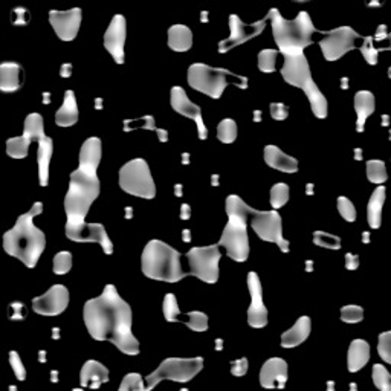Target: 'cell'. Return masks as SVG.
<instances>
[{
  "label": "cell",
  "instance_id": "cell-1",
  "mask_svg": "<svg viewBox=\"0 0 391 391\" xmlns=\"http://www.w3.org/2000/svg\"><path fill=\"white\" fill-rule=\"evenodd\" d=\"M83 320L94 340L111 341L129 356L139 354V342L132 332V307L113 285H107L101 295L86 302Z\"/></svg>",
  "mask_w": 391,
  "mask_h": 391
},
{
  "label": "cell",
  "instance_id": "cell-2",
  "mask_svg": "<svg viewBox=\"0 0 391 391\" xmlns=\"http://www.w3.org/2000/svg\"><path fill=\"white\" fill-rule=\"evenodd\" d=\"M101 139L89 138L81 145L80 166L70 175L69 190L65 197V211L68 216L66 237L75 242L77 235L86 226L89 208L99 196V179L97 170L101 162Z\"/></svg>",
  "mask_w": 391,
  "mask_h": 391
},
{
  "label": "cell",
  "instance_id": "cell-3",
  "mask_svg": "<svg viewBox=\"0 0 391 391\" xmlns=\"http://www.w3.org/2000/svg\"><path fill=\"white\" fill-rule=\"evenodd\" d=\"M43 213V204L35 202L28 213L19 216L14 228L4 235V249L10 256L19 259L25 266L34 268L46 248V237L34 225L35 216Z\"/></svg>",
  "mask_w": 391,
  "mask_h": 391
},
{
  "label": "cell",
  "instance_id": "cell-4",
  "mask_svg": "<svg viewBox=\"0 0 391 391\" xmlns=\"http://www.w3.org/2000/svg\"><path fill=\"white\" fill-rule=\"evenodd\" d=\"M226 214L228 223L222 232L219 247H223L228 252V257L234 261H247L249 257V239L247 231V222L254 208L239 196L231 194L226 197Z\"/></svg>",
  "mask_w": 391,
  "mask_h": 391
},
{
  "label": "cell",
  "instance_id": "cell-5",
  "mask_svg": "<svg viewBox=\"0 0 391 391\" xmlns=\"http://www.w3.org/2000/svg\"><path fill=\"white\" fill-rule=\"evenodd\" d=\"M266 19L272 23V34L281 54L303 52L314 43L312 35L316 32V28L306 11L298 13L294 20H286L278 10L272 8Z\"/></svg>",
  "mask_w": 391,
  "mask_h": 391
},
{
  "label": "cell",
  "instance_id": "cell-6",
  "mask_svg": "<svg viewBox=\"0 0 391 391\" xmlns=\"http://www.w3.org/2000/svg\"><path fill=\"white\" fill-rule=\"evenodd\" d=\"M180 252L161 240H150L142 251V274L151 280L178 283L187 274L180 265Z\"/></svg>",
  "mask_w": 391,
  "mask_h": 391
},
{
  "label": "cell",
  "instance_id": "cell-7",
  "mask_svg": "<svg viewBox=\"0 0 391 391\" xmlns=\"http://www.w3.org/2000/svg\"><path fill=\"white\" fill-rule=\"evenodd\" d=\"M283 57L285 65L281 68V75H283L285 81L290 86L303 90L309 98L314 115L323 120V118L327 116V99L315 85L304 52L283 54Z\"/></svg>",
  "mask_w": 391,
  "mask_h": 391
},
{
  "label": "cell",
  "instance_id": "cell-8",
  "mask_svg": "<svg viewBox=\"0 0 391 391\" xmlns=\"http://www.w3.org/2000/svg\"><path fill=\"white\" fill-rule=\"evenodd\" d=\"M230 83L242 89L248 87L247 78L235 75L228 69L211 68L204 63H194L188 68V85L213 99H219Z\"/></svg>",
  "mask_w": 391,
  "mask_h": 391
},
{
  "label": "cell",
  "instance_id": "cell-9",
  "mask_svg": "<svg viewBox=\"0 0 391 391\" xmlns=\"http://www.w3.org/2000/svg\"><path fill=\"white\" fill-rule=\"evenodd\" d=\"M120 187L125 193L136 197L153 199L156 196V185L151 178L149 163L141 158L129 161L121 167Z\"/></svg>",
  "mask_w": 391,
  "mask_h": 391
},
{
  "label": "cell",
  "instance_id": "cell-10",
  "mask_svg": "<svg viewBox=\"0 0 391 391\" xmlns=\"http://www.w3.org/2000/svg\"><path fill=\"white\" fill-rule=\"evenodd\" d=\"M202 358H168L161 362V366L145 379V390H153L162 380L188 382L202 371Z\"/></svg>",
  "mask_w": 391,
  "mask_h": 391
},
{
  "label": "cell",
  "instance_id": "cell-11",
  "mask_svg": "<svg viewBox=\"0 0 391 391\" xmlns=\"http://www.w3.org/2000/svg\"><path fill=\"white\" fill-rule=\"evenodd\" d=\"M219 244H211L205 248H191L187 254L190 274L202 280L204 283L214 285L219 280V263H221Z\"/></svg>",
  "mask_w": 391,
  "mask_h": 391
},
{
  "label": "cell",
  "instance_id": "cell-12",
  "mask_svg": "<svg viewBox=\"0 0 391 391\" xmlns=\"http://www.w3.org/2000/svg\"><path fill=\"white\" fill-rule=\"evenodd\" d=\"M251 226L261 240L272 242L278 244L283 252H289V242L283 239V225H281V216L277 210L272 211H257L251 213Z\"/></svg>",
  "mask_w": 391,
  "mask_h": 391
},
{
  "label": "cell",
  "instance_id": "cell-13",
  "mask_svg": "<svg viewBox=\"0 0 391 391\" xmlns=\"http://www.w3.org/2000/svg\"><path fill=\"white\" fill-rule=\"evenodd\" d=\"M324 35L325 37L320 42V48L324 58L329 61L338 60L347 52L356 49V42L362 39L350 26H341V28L324 32Z\"/></svg>",
  "mask_w": 391,
  "mask_h": 391
},
{
  "label": "cell",
  "instance_id": "cell-14",
  "mask_svg": "<svg viewBox=\"0 0 391 391\" xmlns=\"http://www.w3.org/2000/svg\"><path fill=\"white\" fill-rule=\"evenodd\" d=\"M266 22H268V19L265 17L263 20L247 25L240 20L239 15L231 14L230 15L231 34L228 39H225L219 43V52L226 54L228 51L234 49L235 46H240V44H243L244 42L257 37V35H260L263 32V30H265Z\"/></svg>",
  "mask_w": 391,
  "mask_h": 391
},
{
  "label": "cell",
  "instance_id": "cell-15",
  "mask_svg": "<svg viewBox=\"0 0 391 391\" xmlns=\"http://www.w3.org/2000/svg\"><path fill=\"white\" fill-rule=\"evenodd\" d=\"M69 290L63 285H54L46 294L32 299V311L44 316H57L66 311Z\"/></svg>",
  "mask_w": 391,
  "mask_h": 391
},
{
  "label": "cell",
  "instance_id": "cell-16",
  "mask_svg": "<svg viewBox=\"0 0 391 391\" xmlns=\"http://www.w3.org/2000/svg\"><path fill=\"white\" fill-rule=\"evenodd\" d=\"M81 17H83V13H81L80 8H72L68 11H49V22L57 37L63 42H72L77 37Z\"/></svg>",
  "mask_w": 391,
  "mask_h": 391
},
{
  "label": "cell",
  "instance_id": "cell-17",
  "mask_svg": "<svg viewBox=\"0 0 391 391\" xmlns=\"http://www.w3.org/2000/svg\"><path fill=\"white\" fill-rule=\"evenodd\" d=\"M170 103H171V107L175 108V111L179 115H184V116L190 118V120L196 121L197 129H199V138L206 139L208 129H206V125L202 120L201 107L190 101V98H188L185 90L179 87V86L173 87L171 92H170Z\"/></svg>",
  "mask_w": 391,
  "mask_h": 391
},
{
  "label": "cell",
  "instance_id": "cell-18",
  "mask_svg": "<svg viewBox=\"0 0 391 391\" xmlns=\"http://www.w3.org/2000/svg\"><path fill=\"white\" fill-rule=\"evenodd\" d=\"M248 289L251 294V306L248 309V324L256 329H261L268 324V309L263 303V290L260 278L256 272L248 274Z\"/></svg>",
  "mask_w": 391,
  "mask_h": 391
},
{
  "label": "cell",
  "instance_id": "cell-19",
  "mask_svg": "<svg viewBox=\"0 0 391 391\" xmlns=\"http://www.w3.org/2000/svg\"><path fill=\"white\" fill-rule=\"evenodd\" d=\"M127 35V25L124 15L116 14L104 34V46L118 65L124 63V44Z\"/></svg>",
  "mask_w": 391,
  "mask_h": 391
},
{
  "label": "cell",
  "instance_id": "cell-20",
  "mask_svg": "<svg viewBox=\"0 0 391 391\" xmlns=\"http://www.w3.org/2000/svg\"><path fill=\"white\" fill-rule=\"evenodd\" d=\"M287 382V364L281 358L268 359L260 370V384L265 388H285Z\"/></svg>",
  "mask_w": 391,
  "mask_h": 391
},
{
  "label": "cell",
  "instance_id": "cell-21",
  "mask_svg": "<svg viewBox=\"0 0 391 391\" xmlns=\"http://www.w3.org/2000/svg\"><path fill=\"white\" fill-rule=\"evenodd\" d=\"M25 81V69L15 61L0 63V92H17Z\"/></svg>",
  "mask_w": 391,
  "mask_h": 391
},
{
  "label": "cell",
  "instance_id": "cell-22",
  "mask_svg": "<svg viewBox=\"0 0 391 391\" xmlns=\"http://www.w3.org/2000/svg\"><path fill=\"white\" fill-rule=\"evenodd\" d=\"M108 380V370L101 362L90 359L80 373V384L89 388H99Z\"/></svg>",
  "mask_w": 391,
  "mask_h": 391
},
{
  "label": "cell",
  "instance_id": "cell-23",
  "mask_svg": "<svg viewBox=\"0 0 391 391\" xmlns=\"http://www.w3.org/2000/svg\"><path fill=\"white\" fill-rule=\"evenodd\" d=\"M312 330V323L309 316H302L298 318V321L294 324V327H290L287 332L281 335V347L285 349H294L297 345L303 344Z\"/></svg>",
  "mask_w": 391,
  "mask_h": 391
},
{
  "label": "cell",
  "instance_id": "cell-24",
  "mask_svg": "<svg viewBox=\"0 0 391 391\" xmlns=\"http://www.w3.org/2000/svg\"><path fill=\"white\" fill-rule=\"evenodd\" d=\"M265 162L271 168H275L283 173H297L298 161L281 151L275 145H266L265 147Z\"/></svg>",
  "mask_w": 391,
  "mask_h": 391
},
{
  "label": "cell",
  "instance_id": "cell-25",
  "mask_svg": "<svg viewBox=\"0 0 391 391\" xmlns=\"http://www.w3.org/2000/svg\"><path fill=\"white\" fill-rule=\"evenodd\" d=\"M35 142L39 144L37 150V162H39V178H40V185L46 187L49 180V163L52 158V150H54V142L46 135H40Z\"/></svg>",
  "mask_w": 391,
  "mask_h": 391
},
{
  "label": "cell",
  "instance_id": "cell-26",
  "mask_svg": "<svg viewBox=\"0 0 391 391\" xmlns=\"http://www.w3.org/2000/svg\"><path fill=\"white\" fill-rule=\"evenodd\" d=\"M375 95L368 90H359V92L354 95V111L358 115L356 121V130L364 132V127H366V121L370 115L375 112Z\"/></svg>",
  "mask_w": 391,
  "mask_h": 391
},
{
  "label": "cell",
  "instance_id": "cell-27",
  "mask_svg": "<svg viewBox=\"0 0 391 391\" xmlns=\"http://www.w3.org/2000/svg\"><path fill=\"white\" fill-rule=\"evenodd\" d=\"M370 359V345L364 340H353L347 353V367L350 373L359 371Z\"/></svg>",
  "mask_w": 391,
  "mask_h": 391
},
{
  "label": "cell",
  "instance_id": "cell-28",
  "mask_svg": "<svg viewBox=\"0 0 391 391\" xmlns=\"http://www.w3.org/2000/svg\"><path fill=\"white\" fill-rule=\"evenodd\" d=\"M168 46L176 52H187L193 46V32L185 25H173L168 30Z\"/></svg>",
  "mask_w": 391,
  "mask_h": 391
},
{
  "label": "cell",
  "instance_id": "cell-29",
  "mask_svg": "<svg viewBox=\"0 0 391 391\" xmlns=\"http://www.w3.org/2000/svg\"><path fill=\"white\" fill-rule=\"evenodd\" d=\"M78 121V106H77V98L72 90H66L65 94V101L63 106L58 108L56 115V123L60 127H70L77 124Z\"/></svg>",
  "mask_w": 391,
  "mask_h": 391
},
{
  "label": "cell",
  "instance_id": "cell-30",
  "mask_svg": "<svg viewBox=\"0 0 391 391\" xmlns=\"http://www.w3.org/2000/svg\"><path fill=\"white\" fill-rule=\"evenodd\" d=\"M385 202V187L379 185L368 201L367 206V216H368V225L373 230H378L382 222V206Z\"/></svg>",
  "mask_w": 391,
  "mask_h": 391
},
{
  "label": "cell",
  "instance_id": "cell-31",
  "mask_svg": "<svg viewBox=\"0 0 391 391\" xmlns=\"http://www.w3.org/2000/svg\"><path fill=\"white\" fill-rule=\"evenodd\" d=\"M31 139L28 136H17V138H10L6 141V153L8 156L15 158V159H23L28 156L30 151V145H31Z\"/></svg>",
  "mask_w": 391,
  "mask_h": 391
},
{
  "label": "cell",
  "instance_id": "cell-32",
  "mask_svg": "<svg viewBox=\"0 0 391 391\" xmlns=\"http://www.w3.org/2000/svg\"><path fill=\"white\" fill-rule=\"evenodd\" d=\"M366 171H367V178L373 184H384L387 180L388 175H387V168H385V162L384 161H368L366 166Z\"/></svg>",
  "mask_w": 391,
  "mask_h": 391
},
{
  "label": "cell",
  "instance_id": "cell-33",
  "mask_svg": "<svg viewBox=\"0 0 391 391\" xmlns=\"http://www.w3.org/2000/svg\"><path fill=\"white\" fill-rule=\"evenodd\" d=\"M217 138H219L223 144H231L237 139V124L234 120H226L221 121V124L217 125Z\"/></svg>",
  "mask_w": 391,
  "mask_h": 391
},
{
  "label": "cell",
  "instance_id": "cell-34",
  "mask_svg": "<svg viewBox=\"0 0 391 391\" xmlns=\"http://www.w3.org/2000/svg\"><path fill=\"white\" fill-rule=\"evenodd\" d=\"M187 320H182L188 329H191L193 332H205L208 330V315H205L204 312L199 311H193L188 312L185 315Z\"/></svg>",
  "mask_w": 391,
  "mask_h": 391
},
{
  "label": "cell",
  "instance_id": "cell-35",
  "mask_svg": "<svg viewBox=\"0 0 391 391\" xmlns=\"http://www.w3.org/2000/svg\"><path fill=\"white\" fill-rule=\"evenodd\" d=\"M371 378H373V384H375L376 388H379L382 391L391 390V376L384 366H379V364L373 366Z\"/></svg>",
  "mask_w": 391,
  "mask_h": 391
},
{
  "label": "cell",
  "instance_id": "cell-36",
  "mask_svg": "<svg viewBox=\"0 0 391 391\" xmlns=\"http://www.w3.org/2000/svg\"><path fill=\"white\" fill-rule=\"evenodd\" d=\"M289 201V187L283 182L275 184L271 188V205L274 210H278L283 205H286Z\"/></svg>",
  "mask_w": 391,
  "mask_h": 391
},
{
  "label": "cell",
  "instance_id": "cell-37",
  "mask_svg": "<svg viewBox=\"0 0 391 391\" xmlns=\"http://www.w3.org/2000/svg\"><path fill=\"white\" fill-rule=\"evenodd\" d=\"M314 243L316 247L327 248V249H340L341 248V239L336 237L333 234H327L324 231L314 232Z\"/></svg>",
  "mask_w": 391,
  "mask_h": 391
},
{
  "label": "cell",
  "instance_id": "cell-38",
  "mask_svg": "<svg viewBox=\"0 0 391 391\" xmlns=\"http://www.w3.org/2000/svg\"><path fill=\"white\" fill-rule=\"evenodd\" d=\"M163 316L168 323H178L180 316V309L178 306V299L173 294H167L163 298Z\"/></svg>",
  "mask_w": 391,
  "mask_h": 391
},
{
  "label": "cell",
  "instance_id": "cell-39",
  "mask_svg": "<svg viewBox=\"0 0 391 391\" xmlns=\"http://www.w3.org/2000/svg\"><path fill=\"white\" fill-rule=\"evenodd\" d=\"M278 57V51L265 49L259 54V69L261 72H274L275 63Z\"/></svg>",
  "mask_w": 391,
  "mask_h": 391
},
{
  "label": "cell",
  "instance_id": "cell-40",
  "mask_svg": "<svg viewBox=\"0 0 391 391\" xmlns=\"http://www.w3.org/2000/svg\"><path fill=\"white\" fill-rule=\"evenodd\" d=\"M72 268V254L68 251L58 252L56 257H54V272L57 275H65Z\"/></svg>",
  "mask_w": 391,
  "mask_h": 391
},
{
  "label": "cell",
  "instance_id": "cell-41",
  "mask_svg": "<svg viewBox=\"0 0 391 391\" xmlns=\"http://www.w3.org/2000/svg\"><path fill=\"white\" fill-rule=\"evenodd\" d=\"M341 320L347 324L361 323L364 320V309L356 304H349L341 309Z\"/></svg>",
  "mask_w": 391,
  "mask_h": 391
},
{
  "label": "cell",
  "instance_id": "cell-42",
  "mask_svg": "<svg viewBox=\"0 0 391 391\" xmlns=\"http://www.w3.org/2000/svg\"><path fill=\"white\" fill-rule=\"evenodd\" d=\"M129 390H135V391L145 390L144 379L139 373H129V375H125V378L123 379L121 385H120V391H129Z\"/></svg>",
  "mask_w": 391,
  "mask_h": 391
},
{
  "label": "cell",
  "instance_id": "cell-43",
  "mask_svg": "<svg viewBox=\"0 0 391 391\" xmlns=\"http://www.w3.org/2000/svg\"><path fill=\"white\" fill-rule=\"evenodd\" d=\"M378 352H379V356L387 364L391 362V332H384L379 335Z\"/></svg>",
  "mask_w": 391,
  "mask_h": 391
},
{
  "label": "cell",
  "instance_id": "cell-44",
  "mask_svg": "<svg viewBox=\"0 0 391 391\" xmlns=\"http://www.w3.org/2000/svg\"><path fill=\"white\" fill-rule=\"evenodd\" d=\"M338 211L342 216L344 221L347 222H354L356 221V210H354V205L352 204V201H349L347 197H338Z\"/></svg>",
  "mask_w": 391,
  "mask_h": 391
},
{
  "label": "cell",
  "instance_id": "cell-45",
  "mask_svg": "<svg viewBox=\"0 0 391 391\" xmlns=\"http://www.w3.org/2000/svg\"><path fill=\"white\" fill-rule=\"evenodd\" d=\"M10 364H11V368L14 371L15 378L19 380H25L26 379V370H25L23 362L19 356V353H17V352L10 353Z\"/></svg>",
  "mask_w": 391,
  "mask_h": 391
},
{
  "label": "cell",
  "instance_id": "cell-46",
  "mask_svg": "<svg viewBox=\"0 0 391 391\" xmlns=\"http://www.w3.org/2000/svg\"><path fill=\"white\" fill-rule=\"evenodd\" d=\"M359 49L362 51L364 57H366V60L370 63V65H376V61H378V51L371 48V37L364 39V43H362V46Z\"/></svg>",
  "mask_w": 391,
  "mask_h": 391
},
{
  "label": "cell",
  "instance_id": "cell-47",
  "mask_svg": "<svg viewBox=\"0 0 391 391\" xmlns=\"http://www.w3.org/2000/svg\"><path fill=\"white\" fill-rule=\"evenodd\" d=\"M287 115H289V107L286 104H281V103L271 104V116L274 118V120L283 121V120H286Z\"/></svg>",
  "mask_w": 391,
  "mask_h": 391
},
{
  "label": "cell",
  "instance_id": "cell-48",
  "mask_svg": "<svg viewBox=\"0 0 391 391\" xmlns=\"http://www.w3.org/2000/svg\"><path fill=\"white\" fill-rule=\"evenodd\" d=\"M248 371V359L242 358L231 364V373L234 376H244Z\"/></svg>",
  "mask_w": 391,
  "mask_h": 391
},
{
  "label": "cell",
  "instance_id": "cell-49",
  "mask_svg": "<svg viewBox=\"0 0 391 391\" xmlns=\"http://www.w3.org/2000/svg\"><path fill=\"white\" fill-rule=\"evenodd\" d=\"M13 13H14V15H17V19L13 20L14 25H26L30 22V13L26 8H15Z\"/></svg>",
  "mask_w": 391,
  "mask_h": 391
},
{
  "label": "cell",
  "instance_id": "cell-50",
  "mask_svg": "<svg viewBox=\"0 0 391 391\" xmlns=\"http://www.w3.org/2000/svg\"><path fill=\"white\" fill-rule=\"evenodd\" d=\"M358 266H359L358 256L347 254V256H345V268H347L349 271H354V269H358Z\"/></svg>",
  "mask_w": 391,
  "mask_h": 391
},
{
  "label": "cell",
  "instance_id": "cell-51",
  "mask_svg": "<svg viewBox=\"0 0 391 391\" xmlns=\"http://www.w3.org/2000/svg\"><path fill=\"white\" fill-rule=\"evenodd\" d=\"M182 219H188V216H190V210H188V206L187 205H184L182 206Z\"/></svg>",
  "mask_w": 391,
  "mask_h": 391
},
{
  "label": "cell",
  "instance_id": "cell-52",
  "mask_svg": "<svg viewBox=\"0 0 391 391\" xmlns=\"http://www.w3.org/2000/svg\"><path fill=\"white\" fill-rule=\"evenodd\" d=\"M297 2H307V0H297Z\"/></svg>",
  "mask_w": 391,
  "mask_h": 391
}]
</instances>
